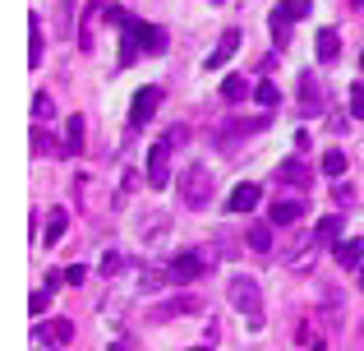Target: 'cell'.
I'll list each match as a JSON object with an SVG mask.
<instances>
[{
	"label": "cell",
	"instance_id": "cell-14",
	"mask_svg": "<svg viewBox=\"0 0 364 351\" xmlns=\"http://www.w3.org/2000/svg\"><path fill=\"white\" fill-rule=\"evenodd\" d=\"M83 130H88V120H83V116H70V120H65V144H60L65 157H79L83 153Z\"/></svg>",
	"mask_w": 364,
	"mask_h": 351
},
{
	"label": "cell",
	"instance_id": "cell-7",
	"mask_svg": "<svg viewBox=\"0 0 364 351\" xmlns=\"http://www.w3.org/2000/svg\"><path fill=\"white\" fill-rule=\"evenodd\" d=\"M277 185H286V189H309V185H314L309 162H300V157L282 162V167H277Z\"/></svg>",
	"mask_w": 364,
	"mask_h": 351
},
{
	"label": "cell",
	"instance_id": "cell-8",
	"mask_svg": "<svg viewBox=\"0 0 364 351\" xmlns=\"http://www.w3.org/2000/svg\"><path fill=\"white\" fill-rule=\"evenodd\" d=\"M166 176H171V148L166 144H152L148 148V185L152 189H166Z\"/></svg>",
	"mask_w": 364,
	"mask_h": 351
},
{
	"label": "cell",
	"instance_id": "cell-34",
	"mask_svg": "<svg viewBox=\"0 0 364 351\" xmlns=\"http://www.w3.org/2000/svg\"><path fill=\"white\" fill-rule=\"evenodd\" d=\"M235 125H240L245 135H258V130H267V116H249V120H235Z\"/></svg>",
	"mask_w": 364,
	"mask_h": 351
},
{
	"label": "cell",
	"instance_id": "cell-35",
	"mask_svg": "<svg viewBox=\"0 0 364 351\" xmlns=\"http://www.w3.org/2000/svg\"><path fill=\"white\" fill-rule=\"evenodd\" d=\"M65 282H70V287H83V282H88V268H79V263L65 268Z\"/></svg>",
	"mask_w": 364,
	"mask_h": 351
},
{
	"label": "cell",
	"instance_id": "cell-31",
	"mask_svg": "<svg viewBox=\"0 0 364 351\" xmlns=\"http://www.w3.org/2000/svg\"><path fill=\"white\" fill-rule=\"evenodd\" d=\"M346 102H350V116H355V120H364V83H350Z\"/></svg>",
	"mask_w": 364,
	"mask_h": 351
},
{
	"label": "cell",
	"instance_id": "cell-10",
	"mask_svg": "<svg viewBox=\"0 0 364 351\" xmlns=\"http://www.w3.org/2000/svg\"><path fill=\"white\" fill-rule=\"evenodd\" d=\"M304 217V199H277L272 208H267V222L272 226H295Z\"/></svg>",
	"mask_w": 364,
	"mask_h": 351
},
{
	"label": "cell",
	"instance_id": "cell-37",
	"mask_svg": "<svg viewBox=\"0 0 364 351\" xmlns=\"http://www.w3.org/2000/svg\"><path fill=\"white\" fill-rule=\"evenodd\" d=\"M79 42H83V51H92V19L83 23V33H79Z\"/></svg>",
	"mask_w": 364,
	"mask_h": 351
},
{
	"label": "cell",
	"instance_id": "cell-30",
	"mask_svg": "<svg viewBox=\"0 0 364 351\" xmlns=\"http://www.w3.org/2000/svg\"><path fill=\"white\" fill-rule=\"evenodd\" d=\"M33 116H37V120H51V116H55L51 93H37V98H33Z\"/></svg>",
	"mask_w": 364,
	"mask_h": 351
},
{
	"label": "cell",
	"instance_id": "cell-27",
	"mask_svg": "<svg viewBox=\"0 0 364 351\" xmlns=\"http://www.w3.org/2000/svg\"><path fill=\"white\" fill-rule=\"evenodd\" d=\"M249 93H254V88H249V83L240 79V74H231V79L222 83V102H245Z\"/></svg>",
	"mask_w": 364,
	"mask_h": 351
},
{
	"label": "cell",
	"instance_id": "cell-36",
	"mask_svg": "<svg viewBox=\"0 0 364 351\" xmlns=\"http://www.w3.org/2000/svg\"><path fill=\"white\" fill-rule=\"evenodd\" d=\"M120 263H124L120 254H107V259H102V273H107V278H111V273H120Z\"/></svg>",
	"mask_w": 364,
	"mask_h": 351
},
{
	"label": "cell",
	"instance_id": "cell-5",
	"mask_svg": "<svg viewBox=\"0 0 364 351\" xmlns=\"http://www.w3.org/2000/svg\"><path fill=\"white\" fill-rule=\"evenodd\" d=\"M235 254H240V241H235V236H226V231H217L213 241L198 250V259H203V268H217V263L235 259Z\"/></svg>",
	"mask_w": 364,
	"mask_h": 351
},
{
	"label": "cell",
	"instance_id": "cell-13",
	"mask_svg": "<svg viewBox=\"0 0 364 351\" xmlns=\"http://www.w3.org/2000/svg\"><path fill=\"white\" fill-rule=\"evenodd\" d=\"M300 111H304V116L323 111V83L314 79V70H304V74H300Z\"/></svg>",
	"mask_w": 364,
	"mask_h": 351
},
{
	"label": "cell",
	"instance_id": "cell-9",
	"mask_svg": "<svg viewBox=\"0 0 364 351\" xmlns=\"http://www.w3.org/2000/svg\"><path fill=\"white\" fill-rule=\"evenodd\" d=\"M74 337V324L70 319H55V324H37L33 328V342L37 347H65Z\"/></svg>",
	"mask_w": 364,
	"mask_h": 351
},
{
	"label": "cell",
	"instance_id": "cell-6",
	"mask_svg": "<svg viewBox=\"0 0 364 351\" xmlns=\"http://www.w3.org/2000/svg\"><path fill=\"white\" fill-rule=\"evenodd\" d=\"M198 310H203V300L198 296H171V300H161L157 310H152V324H166V319H180V315H198Z\"/></svg>",
	"mask_w": 364,
	"mask_h": 351
},
{
	"label": "cell",
	"instance_id": "cell-41",
	"mask_svg": "<svg viewBox=\"0 0 364 351\" xmlns=\"http://www.w3.org/2000/svg\"><path fill=\"white\" fill-rule=\"evenodd\" d=\"M360 65H364V51H360Z\"/></svg>",
	"mask_w": 364,
	"mask_h": 351
},
{
	"label": "cell",
	"instance_id": "cell-39",
	"mask_svg": "<svg viewBox=\"0 0 364 351\" xmlns=\"http://www.w3.org/2000/svg\"><path fill=\"white\" fill-rule=\"evenodd\" d=\"M355 282H360V291H364V263H360V268H355Z\"/></svg>",
	"mask_w": 364,
	"mask_h": 351
},
{
	"label": "cell",
	"instance_id": "cell-3",
	"mask_svg": "<svg viewBox=\"0 0 364 351\" xmlns=\"http://www.w3.org/2000/svg\"><path fill=\"white\" fill-rule=\"evenodd\" d=\"M203 259H198V250H185V254H176V259L166 263V282L171 287H189V282H198L203 278Z\"/></svg>",
	"mask_w": 364,
	"mask_h": 351
},
{
	"label": "cell",
	"instance_id": "cell-38",
	"mask_svg": "<svg viewBox=\"0 0 364 351\" xmlns=\"http://www.w3.org/2000/svg\"><path fill=\"white\" fill-rule=\"evenodd\" d=\"M111 351H139V347H134V337H120V342L111 347Z\"/></svg>",
	"mask_w": 364,
	"mask_h": 351
},
{
	"label": "cell",
	"instance_id": "cell-16",
	"mask_svg": "<svg viewBox=\"0 0 364 351\" xmlns=\"http://www.w3.org/2000/svg\"><path fill=\"white\" fill-rule=\"evenodd\" d=\"M245 245H249L254 254H272V222H254V226L245 231Z\"/></svg>",
	"mask_w": 364,
	"mask_h": 351
},
{
	"label": "cell",
	"instance_id": "cell-28",
	"mask_svg": "<svg viewBox=\"0 0 364 351\" xmlns=\"http://www.w3.org/2000/svg\"><path fill=\"white\" fill-rule=\"evenodd\" d=\"M74 14H79V9H74V0H60V14H55V37H70L74 33Z\"/></svg>",
	"mask_w": 364,
	"mask_h": 351
},
{
	"label": "cell",
	"instance_id": "cell-2",
	"mask_svg": "<svg viewBox=\"0 0 364 351\" xmlns=\"http://www.w3.org/2000/svg\"><path fill=\"white\" fill-rule=\"evenodd\" d=\"M226 296H231V305H235V310H245L254 328L263 324V291H258V282L249 278V273H235L231 287H226Z\"/></svg>",
	"mask_w": 364,
	"mask_h": 351
},
{
	"label": "cell",
	"instance_id": "cell-23",
	"mask_svg": "<svg viewBox=\"0 0 364 351\" xmlns=\"http://www.w3.org/2000/svg\"><path fill=\"white\" fill-rule=\"evenodd\" d=\"M254 98H258V107H263V111L282 107V88H277L272 79H258V83H254Z\"/></svg>",
	"mask_w": 364,
	"mask_h": 351
},
{
	"label": "cell",
	"instance_id": "cell-29",
	"mask_svg": "<svg viewBox=\"0 0 364 351\" xmlns=\"http://www.w3.org/2000/svg\"><path fill=\"white\" fill-rule=\"evenodd\" d=\"M300 351H328V342H323V333H314L309 324H300Z\"/></svg>",
	"mask_w": 364,
	"mask_h": 351
},
{
	"label": "cell",
	"instance_id": "cell-20",
	"mask_svg": "<svg viewBox=\"0 0 364 351\" xmlns=\"http://www.w3.org/2000/svg\"><path fill=\"white\" fill-rule=\"evenodd\" d=\"M337 263L341 268H360L364 263V245L355 241V236H350V241H337Z\"/></svg>",
	"mask_w": 364,
	"mask_h": 351
},
{
	"label": "cell",
	"instance_id": "cell-33",
	"mask_svg": "<svg viewBox=\"0 0 364 351\" xmlns=\"http://www.w3.org/2000/svg\"><path fill=\"white\" fill-rule=\"evenodd\" d=\"M332 199H337V204H341V208H346V204H350V199H355V189H350V185H346V180H337V185H332Z\"/></svg>",
	"mask_w": 364,
	"mask_h": 351
},
{
	"label": "cell",
	"instance_id": "cell-1",
	"mask_svg": "<svg viewBox=\"0 0 364 351\" xmlns=\"http://www.w3.org/2000/svg\"><path fill=\"white\" fill-rule=\"evenodd\" d=\"M180 199H185V208L213 204V172H208L203 162H189L185 172H180Z\"/></svg>",
	"mask_w": 364,
	"mask_h": 351
},
{
	"label": "cell",
	"instance_id": "cell-18",
	"mask_svg": "<svg viewBox=\"0 0 364 351\" xmlns=\"http://www.w3.org/2000/svg\"><path fill=\"white\" fill-rule=\"evenodd\" d=\"M65 231H70V213H65V208H51V213H46V236H42V241L46 245H60Z\"/></svg>",
	"mask_w": 364,
	"mask_h": 351
},
{
	"label": "cell",
	"instance_id": "cell-19",
	"mask_svg": "<svg viewBox=\"0 0 364 351\" xmlns=\"http://www.w3.org/2000/svg\"><path fill=\"white\" fill-rule=\"evenodd\" d=\"M337 56H341L337 28H318V61H323V65H337Z\"/></svg>",
	"mask_w": 364,
	"mask_h": 351
},
{
	"label": "cell",
	"instance_id": "cell-17",
	"mask_svg": "<svg viewBox=\"0 0 364 351\" xmlns=\"http://www.w3.org/2000/svg\"><path fill=\"white\" fill-rule=\"evenodd\" d=\"M28 33H33V37H28V65H42L46 61V37H42V19H28Z\"/></svg>",
	"mask_w": 364,
	"mask_h": 351
},
{
	"label": "cell",
	"instance_id": "cell-11",
	"mask_svg": "<svg viewBox=\"0 0 364 351\" xmlns=\"http://www.w3.org/2000/svg\"><path fill=\"white\" fill-rule=\"evenodd\" d=\"M258 199H263V189H258L254 180H245V185L231 189V199H226V213H254Z\"/></svg>",
	"mask_w": 364,
	"mask_h": 351
},
{
	"label": "cell",
	"instance_id": "cell-40",
	"mask_svg": "<svg viewBox=\"0 0 364 351\" xmlns=\"http://www.w3.org/2000/svg\"><path fill=\"white\" fill-rule=\"evenodd\" d=\"M189 351H213V347H208V342H203V347H189Z\"/></svg>",
	"mask_w": 364,
	"mask_h": 351
},
{
	"label": "cell",
	"instance_id": "cell-21",
	"mask_svg": "<svg viewBox=\"0 0 364 351\" xmlns=\"http://www.w3.org/2000/svg\"><path fill=\"white\" fill-rule=\"evenodd\" d=\"M139 231H143V241H161V236L171 231V217H166V213H148V217L139 222Z\"/></svg>",
	"mask_w": 364,
	"mask_h": 351
},
{
	"label": "cell",
	"instance_id": "cell-25",
	"mask_svg": "<svg viewBox=\"0 0 364 351\" xmlns=\"http://www.w3.org/2000/svg\"><path fill=\"white\" fill-rule=\"evenodd\" d=\"M277 14L291 19V23H300L304 14H314V0H277Z\"/></svg>",
	"mask_w": 364,
	"mask_h": 351
},
{
	"label": "cell",
	"instance_id": "cell-32",
	"mask_svg": "<svg viewBox=\"0 0 364 351\" xmlns=\"http://www.w3.org/2000/svg\"><path fill=\"white\" fill-rule=\"evenodd\" d=\"M189 139H194V130H189V125H176V130H171V135H166V139H161V144H166V148H171V153H176V148H180V144H189Z\"/></svg>",
	"mask_w": 364,
	"mask_h": 351
},
{
	"label": "cell",
	"instance_id": "cell-24",
	"mask_svg": "<svg viewBox=\"0 0 364 351\" xmlns=\"http://www.w3.org/2000/svg\"><path fill=\"white\" fill-rule=\"evenodd\" d=\"M318 167H323V176H328V180H341V176H346V153H341V148H328Z\"/></svg>",
	"mask_w": 364,
	"mask_h": 351
},
{
	"label": "cell",
	"instance_id": "cell-12",
	"mask_svg": "<svg viewBox=\"0 0 364 351\" xmlns=\"http://www.w3.org/2000/svg\"><path fill=\"white\" fill-rule=\"evenodd\" d=\"M240 51V28H226L222 37H217V46H213V56H208V70H222L231 56Z\"/></svg>",
	"mask_w": 364,
	"mask_h": 351
},
{
	"label": "cell",
	"instance_id": "cell-26",
	"mask_svg": "<svg viewBox=\"0 0 364 351\" xmlns=\"http://www.w3.org/2000/svg\"><path fill=\"white\" fill-rule=\"evenodd\" d=\"M267 28H272V42H277V51H286V46H291V19H282V14L272 9Z\"/></svg>",
	"mask_w": 364,
	"mask_h": 351
},
{
	"label": "cell",
	"instance_id": "cell-15",
	"mask_svg": "<svg viewBox=\"0 0 364 351\" xmlns=\"http://www.w3.org/2000/svg\"><path fill=\"white\" fill-rule=\"evenodd\" d=\"M139 42H143V56H161V51H166V28L143 23V19H139Z\"/></svg>",
	"mask_w": 364,
	"mask_h": 351
},
{
	"label": "cell",
	"instance_id": "cell-4",
	"mask_svg": "<svg viewBox=\"0 0 364 351\" xmlns=\"http://www.w3.org/2000/svg\"><path fill=\"white\" fill-rule=\"evenodd\" d=\"M157 107H161V88H157V83H148V88L134 93V107H129V135H139V130L152 120V111H157Z\"/></svg>",
	"mask_w": 364,
	"mask_h": 351
},
{
	"label": "cell",
	"instance_id": "cell-22",
	"mask_svg": "<svg viewBox=\"0 0 364 351\" xmlns=\"http://www.w3.org/2000/svg\"><path fill=\"white\" fill-rule=\"evenodd\" d=\"M341 236V217H318L314 222V245H337Z\"/></svg>",
	"mask_w": 364,
	"mask_h": 351
}]
</instances>
